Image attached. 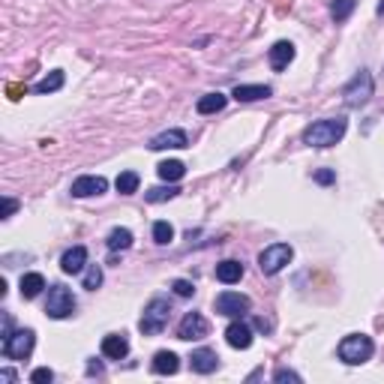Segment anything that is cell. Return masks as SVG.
I'll return each mask as SVG.
<instances>
[{
	"instance_id": "31",
	"label": "cell",
	"mask_w": 384,
	"mask_h": 384,
	"mask_svg": "<svg viewBox=\"0 0 384 384\" xmlns=\"http://www.w3.org/2000/svg\"><path fill=\"white\" fill-rule=\"evenodd\" d=\"M313 181L321 183V186H330V183H337V171H333V168H318L313 174Z\"/></svg>"
},
{
	"instance_id": "20",
	"label": "cell",
	"mask_w": 384,
	"mask_h": 384,
	"mask_svg": "<svg viewBox=\"0 0 384 384\" xmlns=\"http://www.w3.org/2000/svg\"><path fill=\"white\" fill-rule=\"evenodd\" d=\"M225 102H228V96L225 93H204L199 102H195V111L199 114H216V111H223L225 109Z\"/></svg>"
},
{
	"instance_id": "36",
	"label": "cell",
	"mask_w": 384,
	"mask_h": 384,
	"mask_svg": "<svg viewBox=\"0 0 384 384\" xmlns=\"http://www.w3.org/2000/svg\"><path fill=\"white\" fill-rule=\"evenodd\" d=\"M87 375H102V363L91 361V363H87Z\"/></svg>"
},
{
	"instance_id": "12",
	"label": "cell",
	"mask_w": 384,
	"mask_h": 384,
	"mask_svg": "<svg viewBox=\"0 0 384 384\" xmlns=\"http://www.w3.org/2000/svg\"><path fill=\"white\" fill-rule=\"evenodd\" d=\"M294 43H289V39H280V43H273V48L267 52V63H271L273 72H282L289 69V63L294 60Z\"/></svg>"
},
{
	"instance_id": "7",
	"label": "cell",
	"mask_w": 384,
	"mask_h": 384,
	"mask_svg": "<svg viewBox=\"0 0 384 384\" xmlns=\"http://www.w3.org/2000/svg\"><path fill=\"white\" fill-rule=\"evenodd\" d=\"M291 258H294V249L289 243H271V247H264L258 252V267L264 276H273V273H280Z\"/></svg>"
},
{
	"instance_id": "9",
	"label": "cell",
	"mask_w": 384,
	"mask_h": 384,
	"mask_svg": "<svg viewBox=\"0 0 384 384\" xmlns=\"http://www.w3.org/2000/svg\"><path fill=\"white\" fill-rule=\"evenodd\" d=\"M207 330H210V324H207V318H204L201 313H186L181 318V324H177V339H183V342L204 339L207 337Z\"/></svg>"
},
{
	"instance_id": "14",
	"label": "cell",
	"mask_w": 384,
	"mask_h": 384,
	"mask_svg": "<svg viewBox=\"0 0 384 384\" xmlns=\"http://www.w3.org/2000/svg\"><path fill=\"white\" fill-rule=\"evenodd\" d=\"M225 342L231 348H238V351H247L252 346V328H249V324H243L238 318V321H231L225 328Z\"/></svg>"
},
{
	"instance_id": "33",
	"label": "cell",
	"mask_w": 384,
	"mask_h": 384,
	"mask_svg": "<svg viewBox=\"0 0 384 384\" xmlns=\"http://www.w3.org/2000/svg\"><path fill=\"white\" fill-rule=\"evenodd\" d=\"M273 381H304L294 370H276L273 372Z\"/></svg>"
},
{
	"instance_id": "13",
	"label": "cell",
	"mask_w": 384,
	"mask_h": 384,
	"mask_svg": "<svg viewBox=\"0 0 384 384\" xmlns=\"http://www.w3.org/2000/svg\"><path fill=\"white\" fill-rule=\"evenodd\" d=\"M190 366H192V372H199V375H210L219 370V354L214 348H195L190 354Z\"/></svg>"
},
{
	"instance_id": "1",
	"label": "cell",
	"mask_w": 384,
	"mask_h": 384,
	"mask_svg": "<svg viewBox=\"0 0 384 384\" xmlns=\"http://www.w3.org/2000/svg\"><path fill=\"white\" fill-rule=\"evenodd\" d=\"M346 129H348L346 117H324V120L309 124L300 138H304V144H309V147H333V144L342 142Z\"/></svg>"
},
{
	"instance_id": "32",
	"label": "cell",
	"mask_w": 384,
	"mask_h": 384,
	"mask_svg": "<svg viewBox=\"0 0 384 384\" xmlns=\"http://www.w3.org/2000/svg\"><path fill=\"white\" fill-rule=\"evenodd\" d=\"M30 381L34 384H48V381H54V372L48 370V366H39V370L30 372Z\"/></svg>"
},
{
	"instance_id": "34",
	"label": "cell",
	"mask_w": 384,
	"mask_h": 384,
	"mask_svg": "<svg viewBox=\"0 0 384 384\" xmlns=\"http://www.w3.org/2000/svg\"><path fill=\"white\" fill-rule=\"evenodd\" d=\"M15 210H19V201H15V199H3V219H10Z\"/></svg>"
},
{
	"instance_id": "25",
	"label": "cell",
	"mask_w": 384,
	"mask_h": 384,
	"mask_svg": "<svg viewBox=\"0 0 384 384\" xmlns=\"http://www.w3.org/2000/svg\"><path fill=\"white\" fill-rule=\"evenodd\" d=\"M138 183H142L138 171H120L117 181H114V186H117L120 195H133V192H138Z\"/></svg>"
},
{
	"instance_id": "30",
	"label": "cell",
	"mask_w": 384,
	"mask_h": 384,
	"mask_svg": "<svg viewBox=\"0 0 384 384\" xmlns=\"http://www.w3.org/2000/svg\"><path fill=\"white\" fill-rule=\"evenodd\" d=\"M171 289H174L177 297H192V294H195V285L190 280H174V282H171Z\"/></svg>"
},
{
	"instance_id": "11",
	"label": "cell",
	"mask_w": 384,
	"mask_h": 384,
	"mask_svg": "<svg viewBox=\"0 0 384 384\" xmlns=\"http://www.w3.org/2000/svg\"><path fill=\"white\" fill-rule=\"evenodd\" d=\"M147 147L150 150H183V147H190V135L183 129H166V133L153 135Z\"/></svg>"
},
{
	"instance_id": "5",
	"label": "cell",
	"mask_w": 384,
	"mask_h": 384,
	"mask_svg": "<svg viewBox=\"0 0 384 384\" xmlns=\"http://www.w3.org/2000/svg\"><path fill=\"white\" fill-rule=\"evenodd\" d=\"M372 91H375V84H372L370 69H361L354 78L348 81L346 87H342V102H346L348 109H361V105L370 102Z\"/></svg>"
},
{
	"instance_id": "21",
	"label": "cell",
	"mask_w": 384,
	"mask_h": 384,
	"mask_svg": "<svg viewBox=\"0 0 384 384\" xmlns=\"http://www.w3.org/2000/svg\"><path fill=\"white\" fill-rule=\"evenodd\" d=\"M157 174L166 183H177L186 174V166H183L181 159H166V162H159V166H157Z\"/></svg>"
},
{
	"instance_id": "26",
	"label": "cell",
	"mask_w": 384,
	"mask_h": 384,
	"mask_svg": "<svg viewBox=\"0 0 384 384\" xmlns=\"http://www.w3.org/2000/svg\"><path fill=\"white\" fill-rule=\"evenodd\" d=\"M177 195H181V186L168 183V186H157V190H147V192H144V199L150 201V204H159V201H171V199H177Z\"/></svg>"
},
{
	"instance_id": "15",
	"label": "cell",
	"mask_w": 384,
	"mask_h": 384,
	"mask_svg": "<svg viewBox=\"0 0 384 384\" xmlns=\"http://www.w3.org/2000/svg\"><path fill=\"white\" fill-rule=\"evenodd\" d=\"M102 354L109 357V361H124L129 354V339L124 333H109V337L102 339Z\"/></svg>"
},
{
	"instance_id": "17",
	"label": "cell",
	"mask_w": 384,
	"mask_h": 384,
	"mask_svg": "<svg viewBox=\"0 0 384 384\" xmlns=\"http://www.w3.org/2000/svg\"><path fill=\"white\" fill-rule=\"evenodd\" d=\"M231 96L238 102H256V100H267V96H273V87L271 84H238Z\"/></svg>"
},
{
	"instance_id": "4",
	"label": "cell",
	"mask_w": 384,
	"mask_h": 384,
	"mask_svg": "<svg viewBox=\"0 0 384 384\" xmlns=\"http://www.w3.org/2000/svg\"><path fill=\"white\" fill-rule=\"evenodd\" d=\"M34 346H36V333L30 328H21V330H12L10 337H3V351L6 361H27L30 354H34Z\"/></svg>"
},
{
	"instance_id": "16",
	"label": "cell",
	"mask_w": 384,
	"mask_h": 384,
	"mask_svg": "<svg viewBox=\"0 0 384 384\" xmlns=\"http://www.w3.org/2000/svg\"><path fill=\"white\" fill-rule=\"evenodd\" d=\"M87 267V249L84 247H72L60 256V271L63 273H81Z\"/></svg>"
},
{
	"instance_id": "2",
	"label": "cell",
	"mask_w": 384,
	"mask_h": 384,
	"mask_svg": "<svg viewBox=\"0 0 384 384\" xmlns=\"http://www.w3.org/2000/svg\"><path fill=\"white\" fill-rule=\"evenodd\" d=\"M337 354H339V361H346V363H351V366L366 363V361H370V357L375 354V342L366 337V333H348V337L339 342Z\"/></svg>"
},
{
	"instance_id": "38",
	"label": "cell",
	"mask_w": 384,
	"mask_h": 384,
	"mask_svg": "<svg viewBox=\"0 0 384 384\" xmlns=\"http://www.w3.org/2000/svg\"><path fill=\"white\" fill-rule=\"evenodd\" d=\"M0 379H3V381H19V375H15L12 370H3V372H0Z\"/></svg>"
},
{
	"instance_id": "37",
	"label": "cell",
	"mask_w": 384,
	"mask_h": 384,
	"mask_svg": "<svg viewBox=\"0 0 384 384\" xmlns=\"http://www.w3.org/2000/svg\"><path fill=\"white\" fill-rule=\"evenodd\" d=\"M24 91H27V87H21V84H10V96H12V100H19V96H21Z\"/></svg>"
},
{
	"instance_id": "39",
	"label": "cell",
	"mask_w": 384,
	"mask_h": 384,
	"mask_svg": "<svg viewBox=\"0 0 384 384\" xmlns=\"http://www.w3.org/2000/svg\"><path fill=\"white\" fill-rule=\"evenodd\" d=\"M375 12H379V15H384V0H381V3H379V10H375Z\"/></svg>"
},
{
	"instance_id": "19",
	"label": "cell",
	"mask_w": 384,
	"mask_h": 384,
	"mask_svg": "<svg viewBox=\"0 0 384 384\" xmlns=\"http://www.w3.org/2000/svg\"><path fill=\"white\" fill-rule=\"evenodd\" d=\"M240 276H243V264H240V261L225 258V261H219V264H216V280L223 282V285L240 282Z\"/></svg>"
},
{
	"instance_id": "22",
	"label": "cell",
	"mask_w": 384,
	"mask_h": 384,
	"mask_svg": "<svg viewBox=\"0 0 384 384\" xmlns=\"http://www.w3.org/2000/svg\"><path fill=\"white\" fill-rule=\"evenodd\" d=\"M43 289H45V276L43 273H24L21 276V297L24 300H34Z\"/></svg>"
},
{
	"instance_id": "6",
	"label": "cell",
	"mask_w": 384,
	"mask_h": 384,
	"mask_svg": "<svg viewBox=\"0 0 384 384\" xmlns=\"http://www.w3.org/2000/svg\"><path fill=\"white\" fill-rule=\"evenodd\" d=\"M76 313V297L67 285H52L48 289V300H45V315L54 318V321H63Z\"/></svg>"
},
{
	"instance_id": "8",
	"label": "cell",
	"mask_w": 384,
	"mask_h": 384,
	"mask_svg": "<svg viewBox=\"0 0 384 384\" xmlns=\"http://www.w3.org/2000/svg\"><path fill=\"white\" fill-rule=\"evenodd\" d=\"M214 306H216V313L225 318H243L252 309V300L240 291H223V294H216Z\"/></svg>"
},
{
	"instance_id": "18",
	"label": "cell",
	"mask_w": 384,
	"mask_h": 384,
	"mask_svg": "<svg viewBox=\"0 0 384 384\" xmlns=\"http://www.w3.org/2000/svg\"><path fill=\"white\" fill-rule=\"evenodd\" d=\"M150 370L157 375H174L177 370H181V357H177L174 351H157V354H153Z\"/></svg>"
},
{
	"instance_id": "24",
	"label": "cell",
	"mask_w": 384,
	"mask_h": 384,
	"mask_svg": "<svg viewBox=\"0 0 384 384\" xmlns=\"http://www.w3.org/2000/svg\"><path fill=\"white\" fill-rule=\"evenodd\" d=\"M105 247H109L111 252L129 249V247H133V231H129V228H111V234H109V240H105Z\"/></svg>"
},
{
	"instance_id": "35",
	"label": "cell",
	"mask_w": 384,
	"mask_h": 384,
	"mask_svg": "<svg viewBox=\"0 0 384 384\" xmlns=\"http://www.w3.org/2000/svg\"><path fill=\"white\" fill-rule=\"evenodd\" d=\"M252 324H256L258 330H264V333H267V330L273 328V321H267V318H261V315H258V318H256V321H252Z\"/></svg>"
},
{
	"instance_id": "27",
	"label": "cell",
	"mask_w": 384,
	"mask_h": 384,
	"mask_svg": "<svg viewBox=\"0 0 384 384\" xmlns=\"http://www.w3.org/2000/svg\"><path fill=\"white\" fill-rule=\"evenodd\" d=\"M153 240L159 243V247H168L171 240H174V228L166 219H159V223H153Z\"/></svg>"
},
{
	"instance_id": "28",
	"label": "cell",
	"mask_w": 384,
	"mask_h": 384,
	"mask_svg": "<svg viewBox=\"0 0 384 384\" xmlns=\"http://www.w3.org/2000/svg\"><path fill=\"white\" fill-rule=\"evenodd\" d=\"M354 6H357V0H333V3H330L333 21H346L348 15L354 12Z\"/></svg>"
},
{
	"instance_id": "3",
	"label": "cell",
	"mask_w": 384,
	"mask_h": 384,
	"mask_svg": "<svg viewBox=\"0 0 384 384\" xmlns=\"http://www.w3.org/2000/svg\"><path fill=\"white\" fill-rule=\"evenodd\" d=\"M168 318H171V304L166 297H153L150 304L144 306V315L142 321H138V330L144 333V337H157L168 328Z\"/></svg>"
},
{
	"instance_id": "29",
	"label": "cell",
	"mask_w": 384,
	"mask_h": 384,
	"mask_svg": "<svg viewBox=\"0 0 384 384\" xmlns=\"http://www.w3.org/2000/svg\"><path fill=\"white\" fill-rule=\"evenodd\" d=\"M102 285V267L100 264H91L87 267V273H84V289L87 291H96Z\"/></svg>"
},
{
	"instance_id": "10",
	"label": "cell",
	"mask_w": 384,
	"mask_h": 384,
	"mask_svg": "<svg viewBox=\"0 0 384 384\" xmlns=\"http://www.w3.org/2000/svg\"><path fill=\"white\" fill-rule=\"evenodd\" d=\"M109 190V181H105L102 174H84V177H76L69 186V192L76 195V199H91V195H102Z\"/></svg>"
},
{
	"instance_id": "23",
	"label": "cell",
	"mask_w": 384,
	"mask_h": 384,
	"mask_svg": "<svg viewBox=\"0 0 384 384\" xmlns=\"http://www.w3.org/2000/svg\"><path fill=\"white\" fill-rule=\"evenodd\" d=\"M63 81H67V76H63L60 69H54V72H48L43 81H36V84H34V93H39V96L54 93V91H60V87H63Z\"/></svg>"
}]
</instances>
